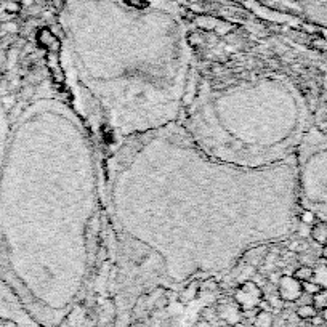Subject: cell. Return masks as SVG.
<instances>
[{
  "label": "cell",
  "instance_id": "15",
  "mask_svg": "<svg viewBox=\"0 0 327 327\" xmlns=\"http://www.w3.org/2000/svg\"><path fill=\"white\" fill-rule=\"evenodd\" d=\"M232 327H249V324H247V321H244V319H241V321L232 324Z\"/></svg>",
  "mask_w": 327,
  "mask_h": 327
},
{
  "label": "cell",
  "instance_id": "1",
  "mask_svg": "<svg viewBox=\"0 0 327 327\" xmlns=\"http://www.w3.org/2000/svg\"><path fill=\"white\" fill-rule=\"evenodd\" d=\"M234 300L239 305L241 310H250V308H257L258 303L263 300V292L257 287V284L253 282H244V284L239 287V290L234 295Z\"/></svg>",
  "mask_w": 327,
  "mask_h": 327
},
{
  "label": "cell",
  "instance_id": "16",
  "mask_svg": "<svg viewBox=\"0 0 327 327\" xmlns=\"http://www.w3.org/2000/svg\"><path fill=\"white\" fill-rule=\"evenodd\" d=\"M321 257L327 261V242L323 245V250H321Z\"/></svg>",
  "mask_w": 327,
  "mask_h": 327
},
{
  "label": "cell",
  "instance_id": "11",
  "mask_svg": "<svg viewBox=\"0 0 327 327\" xmlns=\"http://www.w3.org/2000/svg\"><path fill=\"white\" fill-rule=\"evenodd\" d=\"M218 282L215 279H206L199 284V292L202 294H214L215 290H218Z\"/></svg>",
  "mask_w": 327,
  "mask_h": 327
},
{
  "label": "cell",
  "instance_id": "14",
  "mask_svg": "<svg viewBox=\"0 0 327 327\" xmlns=\"http://www.w3.org/2000/svg\"><path fill=\"white\" fill-rule=\"evenodd\" d=\"M302 220L305 221V223H316V215H313L311 212H303V215H302Z\"/></svg>",
  "mask_w": 327,
  "mask_h": 327
},
{
  "label": "cell",
  "instance_id": "13",
  "mask_svg": "<svg viewBox=\"0 0 327 327\" xmlns=\"http://www.w3.org/2000/svg\"><path fill=\"white\" fill-rule=\"evenodd\" d=\"M128 5L132 6H136V8H144V6H148V0H127Z\"/></svg>",
  "mask_w": 327,
  "mask_h": 327
},
{
  "label": "cell",
  "instance_id": "7",
  "mask_svg": "<svg viewBox=\"0 0 327 327\" xmlns=\"http://www.w3.org/2000/svg\"><path fill=\"white\" fill-rule=\"evenodd\" d=\"M273 324H274L273 313H270V311H260L252 327H273Z\"/></svg>",
  "mask_w": 327,
  "mask_h": 327
},
{
  "label": "cell",
  "instance_id": "2",
  "mask_svg": "<svg viewBox=\"0 0 327 327\" xmlns=\"http://www.w3.org/2000/svg\"><path fill=\"white\" fill-rule=\"evenodd\" d=\"M278 294L282 302H297L303 294L302 282L294 276H284L278 282Z\"/></svg>",
  "mask_w": 327,
  "mask_h": 327
},
{
  "label": "cell",
  "instance_id": "17",
  "mask_svg": "<svg viewBox=\"0 0 327 327\" xmlns=\"http://www.w3.org/2000/svg\"><path fill=\"white\" fill-rule=\"evenodd\" d=\"M321 318L324 319V323L327 324V308H324V310L321 311Z\"/></svg>",
  "mask_w": 327,
  "mask_h": 327
},
{
  "label": "cell",
  "instance_id": "6",
  "mask_svg": "<svg viewBox=\"0 0 327 327\" xmlns=\"http://www.w3.org/2000/svg\"><path fill=\"white\" fill-rule=\"evenodd\" d=\"M313 276H315V268L310 266V265H302L295 270L294 273V278L300 282H307V281H313Z\"/></svg>",
  "mask_w": 327,
  "mask_h": 327
},
{
  "label": "cell",
  "instance_id": "9",
  "mask_svg": "<svg viewBox=\"0 0 327 327\" xmlns=\"http://www.w3.org/2000/svg\"><path fill=\"white\" fill-rule=\"evenodd\" d=\"M313 305L318 308V311L327 308V289H321L316 295H313Z\"/></svg>",
  "mask_w": 327,
  "mask_h": 327
},
{
  "label": "cell",
  "instance_id": "12",
  "mask_svg": "<svg viewBox=\"0 0 327 327\" xmlns=\"http://www.w3.org/2000/svg\"><path fill=\"white\" fill-rule=\"evenodd\" d=\"M302 289H303V294L313 297L321 290V286L316 284L315 281H307V282H302Z\"/></svg>",
  "mask_w": 327,
  "mask_h": 327
},
{
  "label": "cell",
  "instance_id": "3",
  "mask_svg": "<svg viewBox=\"0 0 327 327\" xmlns=\"http://www.w3.org/2000/svg\"><path fill=\"white\" fill-rule=\"evenodd\" d=\"M39 42L42 47L48 48L52 53H58L61 48V42L58 40L56 35L52 34V31H48V29H42V31L39 32Z\"/></svg>",
  "mask_w": 327,
  "mask_h": 327
},
{
  "label": "cell",
  "instance_id": "10",
  "mask_svg": "<svg viewBox=\"0 0 327 327\" xmlns=\"http://www.w3.org/2000/svg\"><path fill=\"white\" fill-rule=\"evenodd\" d=\"M198 292H199V284H198V282H191V286L186 287L185 292L181 294V300H183V302H191L193 299L198 297Z\"/></svg>",
  "mask_w": 327,
  "mask_h": 327
},
{
  "label": "cell",
  "instance_id": "8",
  "mask_svg": "<svg viewBox=\"0 0 327 327\" xmlns=\"http://www.w3.org/2000/svg\"><path fill=\"white\" fill-rule=\"evenodd\" d=\"M313 281L321 286V289H327V265H319L318 268H315Z\"/></svg>",
  "mask_w": 327,
  "mask_h": 327
},
{
  "label": "cell",
  "instance_id": "5",
  "mask_svg": "<svg viewBox=\"0 0 327 327\" xmlns=\"http://www.w3.org/2000/svg\"><path fill=\"white\" fill-rule=\"evenodd\" d=\"M295 315L299 319H302V321H311V319L319 315V311L313 303H305L297 308Z\"/></svg>",
  "mask_w": 327,
  "mask_h": 327
},
{
  "label": "cell",
  "instance_id": "4",
  "mask_svg": "<svg viewBox=\"0 0 327 327\" xmlns=\"http://www.w3.org/2000/svg\"><path fill=\"white\" fill-rule=\"evenodd\" d=\"M310 236L316 244L324 245L327 242V223L316 221L313 224V228H311V231H310Z\"/></svg>",
  "mask_w": 327,
  "mask_h": 327
}]
</instances>
